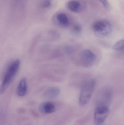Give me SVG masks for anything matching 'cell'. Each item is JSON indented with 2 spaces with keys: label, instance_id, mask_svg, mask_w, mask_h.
<instances>
[{
  "label": "cell",
  "instance_id": "obj_1",
  "mask_svg": "<svg viewBox=\"0 0 124 125\" xmlns=\"http://www.w3.org/2000/svg\"><path fill=\"white\" fill-rule=\"evenodd\" d=\"M20 61L17 59L12 62L7 69L2 81L0 89V94L3 93L14 79L19 68Z\"/></svg>",
  "mask_w": 124,
  "mask_h": 125
},
{
  "label": "cell",
  "instance_id": "obj_2",
  "mask_svg": "<svg viewBox=\"0 0 124 125\" xmlns=\"http://www.w3.org/2000/svg\"><path fill=\"white\" fill-rule=\"evenodd\" d=\"M96 82L94 79L85 82L82 85L79 94V105L82 106L86 105L89 102L93 93Z\"/></svg>",
  "mask_w": 124,
  "mask_h": 125
},
{
  "label": "cell",
  "instance_id": "obj_3",
  "mask_svg": "<svg viewBox=\"0 0 124 125\" xmlns=\"http://www.w3.org/2000/svg\"><path fill=\"white\" fill-rule=\"evenodd\" d=\"M92 30L95 34L99 37L108 36L112 31V26L110 22L105 20H99L92 24Z\"/></svg>",
  "mask_w": 124,
  "mask_h": 125
},
{
  "label": "cell",
  "instance_id": "obj_4",
  "mask_svg": "<svg viewBox=\"0 0 124 125\" xmlns=\"http://www.w3.org/2000/svg\"><path fill=\"white\" fill-rule=\"evenodd\" d=\"M110 113L108 106L97 105L94 112V122L96 125H101L106 120Z\"/></svg>",
  "mask_w": 124,
  "mask_h": 125
},
{
  "label": "cell",
  "instance_id": "obj_5",
  "mask_svg": "<svg viewBox=\"0 0 124 125\" xmlns=\"http://www.w3.org/2000/svg\"><path fill=\"white\" fill-rule=\"evenodd\" d=\"M96 55L89 50L82 51L79 56V62L82 67L89 68L94 65L96 61Z\"/></svg>",
  "mask_w": 124,
  "mask_h": 125
},
{
  "label": "cell",
  "instance_id": "obj_6",
  "mask_svg": "<svg viewBox=\"0 0 124 125\" xmlns=\"http://www.w3.org/2000/svg\"><path fill=\"white\" fill-rule=\"evenodd\" d=\"M112 90L110 87H106L101 90L98 97L97 105L108 106L112 96Z\"/></svg>",
  "mask_w": 124,
  "mask_h": 125
},
{
  "label": "cell",
  "instance_id": "obj_7",
  "mask_svg": "<svg viewBox=\"0 0 124 125\" xmlns=\"http://www.w3.org/2000/svg\"><path fill=\"white\" fill-rule=\"evenodd\" d=\"M67 6L69 10L75 13L82 11L84 8V4L77 0H71L68 3Z\"/></svg>",
  "mask_w": 124,
  "mask_h": 125
},
{
  "label": "cell",
  "instance_id": "obj_8",
  "mask_svg": "<svg viewBox=\"0 0 124 125\" xmlns=\"http://www.w3.org/2000/svg\"><path fill=\"white\" fill-rule=\"evenodd\" d=\"M57 23L60 26L64 28L68 27L70 24V21L68 16L64 12H59L55 16Z\"/></svg>",
  "mask_w": 124,
  "mask_h": 125
},
{
  "label": "cell",
  "instance_id": "obj_9",
  "mask_svg": "<svg viewBox=\"0 0 124 125\" xmlns=\"http://www.w3.org/2000/svg\"><path fill=\"white\" fill-rule=\"evenodd\" d=\"M27 91V80L25 78H23L20 80L17 89V94L19 97H23L25 95Z\"/></svg>",
  "mask_w": 124,
  "mask_h": 125
},
{
  "label": "cell",
  "instance_id": "obj_10",
  "mask_svg": "<svg viewBox=\"0 0 124 125\" xmlns=\"http://www.w3.org/2000/svg\"><path fill=\"white\" fill-rule=\"evenodd\" d=\"M39 110L42 114H52L55 112V107L51 102H44L39 106Z\"/></svg>",
  "mask_w": 124,
  "mask_h": 125
},
{
  "label": "cell",
  "instance_id": "obj_11",
  "mask_svg": "<svg viewBox=\"0 0 124 125\" xmlns=\"http://www.w3.org/2000/svg\"><path fill=\"white\" fill-rule=\"evenodd\" d=\"M60 93V90L58 87L55 86L50 87L45 91L43 96L46 98L52 99L57 97Z\"/></svg>",
  "mask_w": 124,
  "mask_h": 125
},
{
  "label": "cell",
  "instance_id": "obj_12",
  "mask_svg": "<svg viewBox=\"0 0 124 125\" xmlns=\"http://www.w3.org/2000/svg\"><path fill=\"white\" fill-rule=\"evenodd\" d=\"M113 48L117 51H124V39L119 40L115 43L113 46Z\"/></svg>",
  "mask_w": 124,
  "mask_h": 125
},
{
  "label": "cell",
  "instance_id": "obj_13",
  "mask_svg": "<svg viewBox=\"0 0 124 125\" xmlns=\"http://www.w3.org/2000/svg\"><path fill=\"white\" fill-rule=\"evenodd\" d=\"M52 5L51 0H43L41 4V6L43 9H48L50 8Z\"/></svg>",
  "mask_w": 124,
  "mask_h": 125
},
{
  "label": "cell",
  "instance_id": "obj_14",
  "mask_svg": "<svg viewBox=\"0 0 124 125\" xmlns=\"http://www.w3.org/2000/svg\"><path fill=\"white\" fill-rule=\"evenodd\" d=\"M73 30L76 33H80L82 31V28L81 26L78 24H75L73 26Z\"/></svg>",
  "mask_w": 124,
  "mask_h": 125
},
{
  "label": "cell",
  "instance_id": "obj_15",
  "mask_svg": "<svg viewBox=\"0 0 124 125\" xmlns=\"http://www.w3.org/2000/svg\"><path fill=\"white\" fill-rule=\"evenodd\" d=\"M104 6L106 9H108L110 7V4L107 0H98Z\"/></svg>",
  "mask_w": 124,
  "mask_h": 125
}]
</instances>
